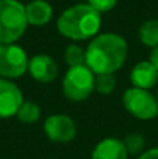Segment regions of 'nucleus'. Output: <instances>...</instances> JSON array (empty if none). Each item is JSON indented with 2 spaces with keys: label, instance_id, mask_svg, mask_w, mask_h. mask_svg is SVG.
<instances>
[{
  "label": "nucleus",
  "instance_id": "nucleus-1",
  "mask_svg": "<svg viewBox=\"0 0 158 159\" xmlns=\"http://www.w3.org/2000/svg\"><path fill=\"white\" fill-rule=\"evenodd\" d=\"M129 45L116 33L98 34L85 48V65L95 74H115L126 62Z\"/></svg>",
  "mask_w": 158,
  "mask_h": 159
},
{
  "label": "nucleus",
  "instance_id": "nucleus-2",
  "mask_svg": "<svg viewBox=\"0 0 158 159\" xmlns=\"http://www.w3.org/2000/svg\"><path fill=\"white\" fill-rule=\"evenodd\" d=\"M101 23V12L93 9L89 3H76L60 12L56 28L65 39L84 42L98 36Z\"/></svg>",
  "mask_w": 158,
  "mask_h": 159
},
{
  "label": "nucleus",
  "instance_id": "nucleus-3",
  "mask_svg": "<svg viewBox=\"0 0 158 159\" xmlns=\"http://www.w3.org/2000/svg\"><path fill=\"white\" fill-rule=\"evenodd\" d=\"M26 28L25 5L19 0H0V45L16 43Z\"/></svg>",
  "mask_w": 158,
  "mask_h": 159
},
{
  "label": "nucleus",
  "instance_id": "nucleus-4",
  "mask_svg": "<svg viewBox=\"0 0 158 159\" xmlns=\"http://www.w3.org/2000/svg\"><path fill=\"white\" fill-rule=\"evenodd\" d=\"M95 91V73L87 66H73L68 68L62 79V93L64 96L74 104L87 101Z\"/></svg>",
  "mask_w": 158,
  "mask_h": 159
},
{
  "label": "nucleus",
  "instance_id": "nucleus-5",
  "mask_svg": "<svg viewBox=\"0 0 158 159\" xmlns=\"http://www.w3.org/2000/svg\"><path fill=\"white\" fill-rule=\"evenodd\" d=\"M124 108L140 120H151L158 117L157 96H154L149 90H141L130 87L122 94Z\"/></svg>",
  "mask_w": 158,
  "mask_h": 159
},
{
  "label": "nucleus",
  "instance_id": "nucleus-6",
  "mask_svg": "<svg viewBox=\"0 0 158 159\" xmlns=\"http://www.w3.org/2000/svg\"><path fill=\"white\" fill-rule=\"evenodd\" d=\"M28 56L17 43L0 45V77L14 80L28 71Z\"/></svg>",
  "mask_w": 158,
  "mask_h": 159
},
{
  "label": "nucleus",
  "instance_id": "nucleus-7",
  "mask_svg": "<svg viewBox=\"0 0 158 159\" xmlns=\"http://www.w3.org/2000/svg\"><path fill=\"white\" fill-rule=\"evenodd\" d=\"M45 136L56 144H67L76 138V122L67 114H50L44 120Z\"/></svg>",
  "mask_w": 158,
  "mask_h": 159
},
{
  "label": "nucleus",
  "instance_id": "nucleus-8",
  "mask_svg": "<svg viewBox=\"0 0 158 159\" xmlns=\"http://www.w3.org/2000/svg\"><path fill=\"white\" fill-rule=\"evenodd\" d=\"M22 104L23 94L20 88L12 80L0 77V119L16 116Z\"/></svg>",
  "mask_w": 158,
  "mask_h": 159
},
{
  "label": "nucleus",
  "instance_id": "nucleus-9",
  "mask_svg": "<svg viewBox=\"0 0 158 159\" xmlns=\"http://www.w3.org/2000/svg\"><path fill=\"white\" fill-rule=\"evenodd\" d=\"M28 73L34 80H37L41 84H50L57 79L59 66L51 56L36 54L28 62Z\"/></svg>",
  "mask_w": 158,
  "mask_h": 159
},
{
  "label": "nucleus",
  "instance_id": "nucleus-10",
  "mask_svg": "<svg viewBox=\"0 0 158 159\" xmlns=\"http://www.w3.org/2000/svg\"><path fill=\"white\" fill-rule=\"evenodd\" d=\"M130 84L135 88L151 90L158 84V70L151 60L138 62L130 71Z\"/></svg>",
  "mask_w": 158,
  "mask_h": 159
},
{
  "label": "nucleus",
  "instance_id": "nucleus-11",
  "mask_svg": "<svg viewBox=\"0 0 158 159\" xmlns=\"http://www.w3.org/2000/svg\"><path fill=\"white\" fill-rule=\"evenodd\" d=\"M90 159H129V153L121 139L105 138L95 145Z\"/></svg>",
  "mask_w": 158,
  "mask_h": 159
},
{
  "label": "nucleus",
  "instance_id": "nucleus-12",
  "mask_svg": "<svg viewBox=\"0 0 158 159\" xmlns=\"http://www.w3.org/2000/svg\"><path fill=\"white\" fill-rule=\"evenodd\" d=\"M26 22L31 26H44L53 19V6L47 0H31L25 5Z\"/></svg>",
  "mask_w": 158,
  "mask_h": 159
},
{
  "label": "nucleus",
  "instance_id": "nucleus-13",
  "mask_svg": "<svg viewBox=\"0 0 158 159\" xmlns=\"http://www.w3.org/2000/svg\"><path fill=\"white\" fill-rule=\"evenodd\" d=\"M138 39L144 47L155 48L158 47V20L151 19L141 23L138 30Z\"/></svg>",
  "mask_w": 158,
  "mask_h": 159
},
{
  "label": "nucleus",
  "instance_id": "nucleus-14",
  "mask_svg": "<svg viewBox=\"0 0 158 159\" xmlns=\"http://www.w3.org/2000/svg\"><path fill=\"white\" fill-rule=\"evenodd\" d=\"M16 117L23 124H34L41 117V107L34 102H31V101H23V104L20 105Z\"/></svg>",
  "mask_w": 158,
  "mask_h": 159
},
{
  "label": "nucleus",
  "instance_id": "nucleus-15",
  "mask_svg": "<svg viewBox=\"0 0 158 159\" xmlns=\"http://www.w3.org/2000/svg\"><path fill=\"white\" fill-rule=\"evenodd\" d=\"M64 60L68 65V68L82 66V65H85V50L81 45H78V43H70L65 48Z\"/></svg>",
  "mask_w": 158,
  "mask_h": 159
},
{
  "label": "nucleus",
  "instance_id": "nucleus-16",
  "mask_svg": "<svg viewBox=\"0 0 158 159\" xmlns=\"http://www.w3.org/2000/svg\"><path fill=\"white\" fill-rule=\"evenodd\" d=\"M116 88V77L115 74H95V91L107 96L112 94Z\"/></svg>",
  "mask_w": 158,
  "mask_h": 159
},
{
  "label": "nucleus",
  "instance_id": "nucleus-17",
  "mask_svg": "<svg viewBox=\"0 0 158 159\" xmlns=\"http://www.w3.org/2000/svg\"><path fill=\"white\" fill-rule=\"evenodd\" d=\"M122 144L129 155H141L146 147V139L140 133H129L122 139Z\"/></svg>",
  "mask_w": 158,
  "mask_h": 159
},
{
  "label": "nucleus",
  "instance_id": "nucleus-18",
  "mask_svg": "<svg viewBox=\"0 0 158 159\" xmlns=\"http://www.w3.org/2000/svg\"><path fill=\"white\" fill-rule=\"evenodd\" d=\"M87 3L93 8V9H96L98 12H108V11H112L115 6H116V3H118V0H87Z\"/></svg>",
  "mask_w": 158,
  "mask_h": 159
},
{
  "label": "nucleus",
  "instance_id": "nucleus-19",
  "mask_svg": "<svg viewBox=\"0 0 158 159\" xmlns=\"http://www.w3.org/2000/svg\"><path fill=\"white\" fill-rule=\"evenodd\" d=\"M138 159H158V147L155 148H149V150H146V152H143Z\"/></svg>",
  "mask_w": 158,
  "mask_h": 159
},
{
  "label": "nucleus",
  "instance_id": "nucleus-20",
  "mask_svg": "<svg viewBox=\"0 0 158 159\" xmlns=\"http://www.w3.org/2000/svg\"><path fill=\"white\" fill-rule=\"evenodd\" d=\"M149 60L154 63V66L158 70V47L155 48H152V51H151V56H149Z\"/></svg>",
  "mask_w": 158,
  "mask_h": 159
},
{
  "label": "nucleus",
  "instance_id": "nucleus-21",
  "mask_svg": "<svg viewBox=\"0 0 158 159\" xmlns=\"http://www.w3.org/2000/svg\"><path fill=\"white\" fill-rule=\"evenodd\" d=\"M157 104H158V94H157Z\"/></svg>",
  "mask_w": 158,
  "mask_h": 159
}]
</instances>
